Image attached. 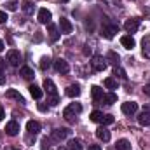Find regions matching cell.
<instances>
[{
    "label": "cell",
    "instance_id": "cell-5",
    "mask_svg": "<svg viewBox=\"0 0 150 150\" xmlns=\"http://www.w3.org/2000/svg\"><path fill=\"white\" fill-rule=\"evenodd\" d=\"M51 18H52L51 11H47V9H38V14H37L38 23H42V25H49V23H51Z\"/></svg>",
    "mask_w": 150,
    "mask_h": 150
},
{
    "label": "cell",
    "instance_id": "cell-35",
    "mask_svg": "<svg viewBox=\"0 0 150 150\" xmlns=\"http://www.w3.org/2000/svg\"><path fill=\"white\" fill-rule=\"evenodd\" d=\"M49 147H51V145H49V142H47V138H45V140H42V150H47Z\"/></svg>",
    "mask_w": 150,
    "mask_h": 150
},
{
    "label": "cell",
    "instance_id": "cell-37",
    "mask_svg": "<svg viewBox=\"0 0 150 150\" xmlns=\"http://www.w3.org/2000/svg\"><path fill=\"white\" fill-rule=\"evenodd\" d=\"M87 150H101V147H100V145H89Z\"/></svg>",
    "mask_w": 150,
    "mask_h": 150
},
{
    "label": "cell",
    "instance_id": "cell-11",
    "mask_svg": "<svg viewBox=\"0 0 150 150\" xmlns=\"http://www.w3.org/2000/svg\"><path fill=\"white\" fill-rule=\"evenodd\" d=\"M124 28H126V32L134 33V32L140 28V21H138V19H127V21L124 23Z\"/></svg>",
    "mask_w": 150,
    "mask_h": 150
},
{
    "label": "cell",
    "instance_id": "cell-26",
    "mask_svg": "<svg viewBox=\"0 0 150 150\" xmlns=\"http://www.w3.org/2000/svg\"><path fill=\"white\" fill-rule=\"evenodd\" d=\"M115 101H117V94L115 93H108V94L103 96V103H107V105H113Z\"/></svg>",
    "mask_w": 150,
    "mask_h": 150
},
{
    "label": "cell",
    "instance_id": "cell-1",
    "mask_svg": "<svg viewBox=\"0 0 150 150\" xmlns=\"http://www.w3.org/2000/svg\"><path fill=\"white\" fill-rule=\"evenodd\" d=\"M44 89L49 96V103L51 105H58V91H56V86L51 79H45L44 80Z\"/></svg>",
    "mask_w": 150,
    "mask_h": 150
},
{
    "label": "cell",
    "instance_id": "cell-39",
    "mask_svg": "<svg viewBox=\"0 0 150 150\" xmlns=\"http://www.w3.org/2000/svg\"><path fill=\"white\" fill-rule=\"evenodd\" d=\"M38 110H42V112H45V110H47V107H45V105H38Z\"/></svg>",
    "mask_w": 150,
    "mask_h": 150
},
{
    "label": "cell",
    "instance_id": "cell-34",
    "mask_svg": "<svg viewBox=\"0 0 150 150\" xmlns=\"http://www.w3.org/2000/svg\"><path fill=\"white\" fill-rule=\"evenodd\" d=\"M9 18H7V12H4V11H0V23H5Z\"/></svg>",
    "mask_w": 150,
    "mask_h": 150
},
{
    "label": "cell",
    "instance_id": "cell-30",
    "mask_svg": "<svg viewBox=\"0 0 150 150\" xmlns=\"http://www.w3.org/2000/svg\"><path fill=\"white\" fill-rule=\"evenodd\" d=\"M91 120H93V122H101V120H103V113L98 112V110H94V112L91 113Z\"/></svg>",
    "mask_w": 150,
    "mask_h": 150
},
{
    "label": "cell",
    "instance_id": "cell-9",
    "mask_svg": "<svg viewBox=\"0 0 150 150\" xmlns=\"http://www.w3.org/2000/svg\"><path fill=\"white\" fill-rule=\"evenodd\" d=\"M54 68H56L59 74H68V72H70V67H68V63H67L65 59H61V58L54 61Z\"/></svg>",
    "mask_w": 150,
    "mask_h": 150
},
{
    "label": "cell",
    "instance_id": "cell-15",
    "mask_svg": "<svg viewBox=\"0 0 150 150\" xmlns=\"http://www.w3.org/2000/svg\"><path fill=\"white\" fill-rule=\"evenodd\" d=\"M96 136H98L101 142H108V140H110V131H108L107 127H103V126H101V127H98V129H96Z\"/></svg>",
    "mask_w": 150,
    "mask_h": 150
},
{
    "label": "cell",
    "instance_id": "cell-7",
    "mask_svg": "<svg viewBox=\"0 0 150 150\" xmlns=\"http://www.w3.org/2000/svg\"><path fill=\"white\" fill-rule=\"evenodd\" d=\"M9 136H16L18 133H19V124L16 122V120H11V122H7L5 124V129H4Z\"/></svg>",
    "mask_w": 150,
    "mask_h": 150
},
{
    "label": "cell",
    "instance_id": "cell-21",
    "mask_svg": "<svg viewBox=\"0 0 150 150\" xmlns=\"http://www.w3.org/2000/svg\"><path fill=\"white\" fill-rule=\"evenodd\" d=\"M115 150H131V143L126 138H122V140H119L115 143Z\"/></svg>",
    "mask_w": 150,
    "mask_h": 150
},
{
    "label": "cell",
    "instance_id": "cell-24",
    "mask_svg": "<svg viewBox=\"0 0 150 150\" xmlns=\"http://www.w3.org/2000/svg\"><path fill=\"white\" fill-rule=\"evenodd\" d=\"M138 122H140L142 126H150V113H149V112L140 113V117H138Z\"/></svg>",
    "mask_w": 150,
    "mask_h": 150
},
{
    "label": "cell",
    "instance_id": "cell-22",
    "mask_svg": "<svg viewBox=\"0 0 150 150\" xmlns=\"http://www.w3.org/2000/svg\"><path fill=\"white\" fill-rule=\"evenodd\" d=\"M5 96H7V98H14V100H18L19 103H25V100H23V96H21V94H19L18 91H16V89H9V91L5 93Z\"/></svg>",
    "mask_w": 150,
    "mask_h": 150
},
{
    "label": "cell",
    "instance_id": "cell-25",
    "mask_svg": "<svg viewBox=\"0 0 150 150\" xmlns=\"http://www.w3.org/2000/svg\"><path fill=\"white\" fill-rule=\"evenodd\" d=\"M105 87H107V89H117V87H119V84H117V79H113V77L105 79Z\"/></svg>",
    "mask_w": 150,
    "mask_h": 150
},
{
    "label": "cell",
    "instance_id": "cell-13",
    "mask_svg": "<svg viewBox=\"0 0 150 150\" xmlns=\"http://www.w3.org/2000/svg\"><path fill=\"white\" fill-rule=\"evenodd\" d=\"M40 122H37V120H28L26 122V131L30 133V134H37L38 131H40Z\"/></svg>",
    "mask_w": 150,
    "mask_h": 150
},
{
    "label": "cell",
    "instance_id": "cell-38",
    "mask_svg": "<svg viewBox=\"0 0 150 150\" xmlns=\"http://www.w3.org/2000/svg\"><path fill=\"white\" fill-rule=\"evenodd\" d=\"M2 84H5V75L4 74H0V86H2Z\"/></svg>",
    "mask_w": 150,
    "mask_h": 150
},
{
    "label": "cell",
    "instance_id": "cell-28",
    "mask_svg": "<svg viewBox=\"0 0 150 150\" xmlns=\"http://www.w3.org/2000/svg\"><path fill=\"white\" fill-rule=\"evenodd\" d=\"M49 67H51V58H49V56H44V58L40 59V68H42V70H47Z\"/></svg>",
    "mask_w": 150,
    "mask_h": 150
},
{
    "label": "cell",
    "instance_id": "cell-36",
    "mask_svg": "<svg viewBox=\"0 0 150 150\" xmlns=\"http://www.w3.org/2000/svg\"><path fill=\"white\" fill-rule=\"evenodd\" d=\"M7 9L9 11H16V2H9L7 4Z\"/></svg>",
    "mask_w": 150,
    "mask_h": 150
},
{
    "label": "cell",
    "instance_id": "cell-45",
    "mask_svg": "<svg viewBox=\"0 0 150 150\" xmlns=\"http://www.w3.org/2000/svg\"><path fill=\"white\" fill-rule=\"evenodd\" d=\"M61 2H68V0H61Z\"/></svg>",
    "mask_w": 150,
    "mask_h": 150
},
{
    "label": "cell",
    "instance_id": "cell-8",
    "mask_svg": "<svg viewBox=\"0 0 150 150\" xmlns=\"http://www.w3.org/2000/svg\"><path fill=\"white\" fill-rule=\"evenodd\" d=\"M68 134H70V129H67V127L54 129V131H52V140H56V142H61V140L68 138Z\"/></svg>",
    "mask_w": 150,
    "mask_h": 150
},
{
    "label": "cell",
    "instance_id": "cell-29",
    "mask_svg": "<svg viewBox=\"0 0 150 150\" xmlns=\"http://www.w3.org/2000/svg\"><path fill=\"white\" fill-rule=\"evenodd\" d=\"M107 58L110 59V63H113L115 67L119 65V54H115L113 51H108V54H107Z\"/></svg>",
    "mask_w": 150,
    "mask_h": 150
},
{
    "label": "cell",
    "instance_id": "cell-31",
    "mask_svg": "<svg viewBox=\"0 0 150 150\" xmlns=\"http://www.w3.org/2000/svg\"><path fill=\"white\" fill-rule=\"evenodd\" d=\"M113 75H115V77H120V79H126V77H127V75H126V72H124V68H120L119 65L113 68Z\"/></svg>",
    "mask_w": 150,
    "mask_h": 150
},
{
    "label": "cell",
    "instance_id": "cell-43",
    "mask_svg": "<svg viewBox=\"0 0 150 150\" xmlns=\"http://www.w3.org/2000/svg\"><path fill=\"white\" fill-rule=\"evenodd\" d=\"M145 93H147V94H150V86H149V87H145Z\"/></svg>",
    "mask_w": 150,
    "mask_h": 150
},
{
    "label": "cell",
    "instance_id": "cell-12",
    "mask_svg": "<svg viewBox=\"0 0 150 150\" xmlns=\"http://www.w3.org/2000/svg\"><path fill=\"white\" fill-rule=\"evenodd\" d=\"M117 30H119V26H115V25H113V26H103V28H101V35L110 40V38H113V35L117 33Z\"/></svg>",
    "mask_w": 150,
    "mask_h": 150
},
{
    "label": "cell",
    "instance_id": "cell-44",
    "mask_svg": "<svg viewBox=\"0 0 150 150\" xmlns=\"http://www.w3.org/2000/svg\"><path fill=\"white\" fill-rule=\"evenodd\" d=\"M58 150H68V149H67V147H59Z\"/></svg>",
    "mask_w": 150,
    "mask_h": 150
},
{
    "label": "cell",
    "instance_id": "cell-33",
    "mask_svg": "<svg viewBox=\"0 0 150 150\" xmlns=\"http://www.w3.org/2000/svg\"><path fill=\"white\" fill-rule=\"evenodd\" d=\"M105 126H108V124H113V115H103V120H101Z\"/></svg>",
    "mask_w": 150,
    "mask_h": 150
},
{
    "label": "cell",
    "instance_id": "cell-10",
    "mask_svg": "<svg viewBox=\"0 0 150 150\" xmlns=\"http://www.w3.org/2000/svg\"><path fill=\"white\" fill-rule=\"evenodd\" d=\"M59 30H61V33H72L74 26H72L70 19H67V18H61V19H59Z\"/></svg>",
    "mask_w": 150,
    "mask_h": 150
},
{
    "label": "cell",
    "instance_id": "cell-4",
    "mask_svg": "<svg viewBox=\"0 0 150 150\" xmlns=\"http://www.w3.org/2000/svg\"><path fill=\"white\" fill-rule=\"evenodd\" d=\"M7 61H9L12 67H18L19 61H21V52L16 51V49H11V51L7 52Z\"/></svg>",
    "mask_w": 150,
    "mask_h": 150
},
{
    "label": "cell",
    "instance_id": "cell-18",
    "mask_svg": "<svg viewBox=\"0 0 150 150\" xmlns=\"http://www.w3.org/2000/svg\"><path fill=\"white\" fill-rule=\"evenodd\" d=\"M47 33H49V38H51L52 42H56V40L59 38V33H58V28H56L54 25H51V23H49V26H47Z\"/></svg>",
    "mask_w": 150,
    "mask_h": 150
},
{
    "label": "cell",
    "instance_id": "cell-27",
    "mask_svg": "<svg viewBox=\"0 0 150 150\" xmlns=\"http://www.w3.org/2000/svg\"><path fill=\"white\" fill-rule=\"evenodd\" d=\"M143 54L147 56V58H150V38H143Z\"/></svg>",
    "mask_w": 150,
    "mask_h": 150
},
{
    "label": "cell",
    "instance_id": "cell-6",
    "mask_svg": "<svg viewBox=\"0 0 150 150\" xmlns=\"http://www.w3.org/2000/svg\"><path fill=\"white\" fill-rule=\"evenodd\" d=\"M120 110H122V113H126V115H133V113H136V110H138V103L126 101V103H122Z\"/></svg>",
    "mask_w": 150,
    "mask_h": 150
},
{
    "label": "cell",
    "instance_id": "cell-16",
    "mask_svg": "<svg viewBox=\"0 0 150 150\" xmlns=\"http://www.w3.org/2000/svg\"><path fill=\"white\" fill-rule=\"evenodd\" d=\"M120 44L126 47V49H133L134 47V38L131 37V35H124V37H120Z\"/></svg>",
    "mask_w": 150,
    "mask_h": 150
},
{
    "label": "cell",
    "instance_id": "cell-40",
    "mask_svg": "<svg viewBox=\"0 0 150 150\" xmlns=\"http://www.w3.org/2000/svg\"><path fill=\"white\" fill-rule=\"evenodd\" d=\"M4 47H5V45H4V40H2V38H0V52H2V51H4Z\"/></svg>",
    "mask_w": 150,
    "mask_h": 150
},
{
    "label": "cell",
    "instance_id": "cell-2",
    "mask_svg": "<svg viewBox=\"0 0 150 150\" xmlns=\"http://www.w3.org/2000/svg\"><path fill=\"white\" fill-rule=\"evenodd\" d=\"M80 112H82V107H80L79 103H72L70 107H67V108L63 110V117H65L68 122H75V120H77L75 115L80 113Z\"/></svg>",
    "mask_w": 150,
    "mask_h": 150
},
{
    "label": "cell",
    "instance_id": "cell-41",
    "mask_svg": "<svg viewBox=\"0 0 150 150\" xmlns=\"http://www.w3.org/2000/svg\"><path fill=\"white\" fill-rule=\"evenodd\" d=\"M0 74H4V61L0 59Z\"/></svg>",
    "mask_w": 150,
    "mask_h": 150
},
{
    "label": "cell",
    "instance_id": "cell-19",
    "mask_svg": "<svg viewBox=\"0 0 150 150\" xmlns=\"http://www.w3.org/2000/svg\"><path fill=\"white\" fill-rule=\"evenodd\" d=\"M28 89H30V94H32V96H33L35 100H40V98L44 96V91H42V89H40L38 86H35V84H33V86H30Z\"/></svg>",
    "mask_w": 150,
    "mask_h": 150
},
{
    "label": "cell",
    "instance_id": "cell-14",
    "mask_svg": "<svg viewBox=\"0 0 150 150\" xmlns=\"http://www.w3.org/2000/svg\"><path fill=\"white\" fill-rule=\"evenodd\" d=\"M91 96H93V100L94 101H100V100H103V89L100 87V86H93L91 87Z\"/></svg>",
    "mask_w": 150,
    "mask_h": 150
},
{
    "label": "cell",
    "instance_id": "cell-42",
    "mask_svg": "<svg viewBox=\"0 0 150 150\" xmlns=\"http://www.w3.org/2000/svg\"><path fill=\"white\" fill-rule=\"evenodd\" d=\"M2 119H4V108L0 107V120H2Z\"/></svg>",
    "mask_w": 150,
    "mask_h": 150
},
{
    "label": "cell",
    "instance_id": "cell-32",
    "mask_svg": "<svg viewBox=\"0 0 150 150\" xmlns=\"http://www.w3.org/2000/svg\"><path fill=\"white\" fill-rule=\"evenodd\" d=\"M23 11H25L26 14H32V12H33V5H32V2H25V4H23Z\"/></svg>",
    "mask_w": 150,
    "mask_h": 150
},
{
    "label": "cell",
    "instance_id": "cell-23",
    "mask_svg": "<svg viewBox=\"0 0 150 150\" xmlns=\"http://www.w3.org/2000/svg\"><path fill=\"white\" fill-rule=\"evenodd\" d=\"M68 150H84V147H82V143H80V140H70L68 142Z\"/></svg>",
    "mask_w": 150,
    "mask_h": 150
},
{
    "label": "cell",
    "instance_id": "cell-17",
    "mask_svg": "<svg viewBox=\"0 0 150 150\" xmlns=\"http://www.w3.org/2000/svg\"><path fill=\"white\" fill-rule=\"evenodd\" d=\"M19 75L25 79V80H32L33 77H35V74H33V70L30 68V67H23L21 70H19Z\"/></svg>",
    "mask_w": 150,
    "mask_h": 150
},
{
    "label": "cell",
    "instance_id": "cell-3",
    "mask_svg": "<svg viewBox=\"0 0 150 150\" xmlns=\"http://www.w3.org/2000/svg\"><path fill=\"white\" fill-rule=\"evenodd\" d=\"M91 67L94 72H103L107 68V59H103L101 56H94L93 61H91Z\"/></svg>",
    "mask_w": 150,
    "mask_h": 150
},
{
    "label": "cell",
    "instance_id": "cell-20",
    "mask_svg": "<svg viewBox=\"0 0 150 150\" xmlns=\"http://www.w3.org/2000/svg\"><path fill=\"white\" fill-rule=\"evenodd\" d=\"M67 96H70V98L80 96V87H79V86H68V87H67Z\"/></svg>",
    "mask_w": 150,
    "mask_h": 150
}]
</instances>
